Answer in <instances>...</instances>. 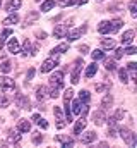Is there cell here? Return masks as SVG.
Here are the masks:
<instances>
[{
	"label": "cell",
	"mask_w": 137,
	"mask_h": 148,
	"mask_svg": "<svg viewBox=\"0 0 137 148\" xmlns=\"http://www.w3.org/2000/svg\"><path fill=\"white\" fill-rule=\"evenodd\" d=\"M98 2H103V0H98Z\"/></svg>",
	"instance_id": "db71d44e"
},
{
	"label": "cell",
	"mask_w": 137,
	"mask_h": 148,
	"mask_svg": "<svg viewBox=\"0 0 137 148\" xmlns=\"http://www.w3.org/2000/svg\"><path fill=\"white\" fill-rule=\"evenodd\" d=\"M75 3L77 5H84V3H87V0H75Z\"/></svg>",
	"instance_id": "f907efd6"
},
{
	"label": "cell",
	"mask_w": 137,
	"mask_h": 148,
	"mask_svg": "<svg viewBox=\"0 0 137 148\" xmlns=\"http://www.w3.org/2000/svg\"><path fill=\"white\" fill-rule=\"evenodd\" d=\"M21 3H22L21 0H10L5 9H7V12H14V10H17V9L21 7Z\"/></svg>",
	"instance_id": "cb8c5ba5"
},
{
	"label": "cell",
	"mask_w": 137,
	"mask_h": 148,
	"mask_svg": "<svg viewBox=\"0 0 137 148\" xmlns=\"http://www.w3.org/2000/svg\"><path fill=\"white\" fill-rule=\"evenodd\" d=\"M9 103H10V98L9 97H2L0 98V107H7Z\"/></svg>",
	"instance_id": "ee69618b"
},
{
	"label": "cell",
	"mask_w": 137,
	"mask_h": 148,
	"mask_svg": "<svg viewBox=\"0 0 137 148\" xmlns=\"http://www.w3.org/2000/svg\"><path fill=\"white\" fill-rule=\"evenodd\" d=\"M17 21H19V16L12 12L9 17H5V19H3V24H5V26H10V24H16Z\"/></svg>",
	"instance_id": "83f0119b"
},
{
	"label": "cell",
	"mask_w": 137,
	"mask_h": 148,
	"mask_svg": "<svg viewBox=\"0 0 137 148\" xmlns=\"http://www.w3.org/2000/svg\"><path fill=\"white\" fill-rule=\"evenodd\" d=\"M91 57H93V60H101V59H104V53H103V50H94L91 53Z\"/></svg>",
	"instance_id": "8d00e7d4"
},
{
	"label": "cell",
	"mask_w": 137,
	"mask_h": 148,
	"mask_svg": "<svg viewBox=\"0 0 137 148\" xmlns=\"http://www.w3.org/2000/svg\"><path fill=\"white\" fill-rule=\"evenodd\" d=\"M36 36H38V40H45L46 38V33L45 31H36Z\"/></svg>",
	"instance_id": "c3c4849f"
},
{
	"label": "cell",
	"mask_w": 137,
	"mask_h": 148,
	"mask_svg": "<svg viewBox=\"0 0 137 148\" xmlns=\"http://www.w3.org/2000/svg\"><path fill=\"white\" fill-rule=\"evenodd\" d=\"M96 73H98V66H96V60H94L93 64L87 66V69H86V77H93Z\"/></svg>",
	"instance_id": "484cf974"
},
{
	"label": "cell",
	"mask_w": 137,
	"mask_h": 148,
	"mask_svg": "<svg viewBox=\"0 0 137 148\" xmlns=\"http://www.w3.org/2000/svg\"><path fill=\"white\" fill-rule=\"evenodd\" d=\"M39 19V12H36V10H31L28 16H26V19H24V24H22V28H28V26H31L33 23H36Z\"/></svg>",
	"instance_id": "7c38bea8"
},
{
	"label": "cell",
	"mask_w": 137,
	"mask_h": 148,
	"mask_svg": "<svg viewBox=\"0 0 137 148\" xmlns=\"http://www.w3.org/2000/svg\"><path fill=\"white\" fill-rule=\"evenodd\" d=\"M84 127H86V117H79V121L74 126V134H81L84 131Z\"/></svg>",
	"instance_id": "e0dca14e"
},
{
	"label": "cell",
	"mask_w": 137,
	"mask_h": 148,
	"mask_svg": "<svg viewBox=\"0 0 137 148\" xmlns=\"http://www.w3.org/2000/svg\"><path fill=\"white\" fill-rule=\"evenodd\" d=\"M0 71H2V73H10V71H12V64H10V62H9V60H3V62H2V64H0Z\"/></svg>",
	"instance_id": "1f68e13d"
},
{
	"label": "cell",
	"mask_w": 137,
	"mask_h": 148,
	"mask_svg": "<svg viewBox=\"0 0 137 148\" xmlns=\"http://www.w3.org/2000/svg\"><path fill=\"white\" fill-rule=\"evenodd\" d=\"M87 50H89V48H87V45H82V47H79V52H81L82 55H86V53H87Z\"/></svg>",
	"instance_id": "681fc988"
},
{
	"label": "cell",
	"mask_w": 137,
	"mask_h": 148,
	"mask_svg": "<svg viewBox=\"0 0 137 148\" xmlns=\"http://www.w3.org/2000/svg\"><path fill=\"white\" fill-rule=\"evenodd\" d=\"M57 3H58L60 7H68V5H74L75 0H57Z\"/></svg>",
	"instance_id": "60d3db41"
},
{
	"label": "cell",
	"mask_w": 137,
	"mask_h": 148,
	"mask_svg": "<svg viewBox=\"0 0 137 148\" xmlns=\"http://www.w3.org/2000/svg\"><path fill=\"white\" fill-rule=\"evenodd\" d=\"M29 50H31V41L26 38V41H24V45H22V53H24V55H28V53H29Z\"/></svg>",
	"instance_id": "ab89813d"
},
{
	"label": "cell",
	"mask_w": 137,
	"mask_h": 148,
	"mask_svg": "<svg viewBox=\"0 0 137 148\" xmlns=\"http://www.w3.org/2000/svg\"><path fill=\"white\" fill-rule=\"evenodd\" d=\"M113 117H115L117 121H122V119L125 117V110H123V109H118V110L115 112V115H113Z\"/></svg>",
	"instance_id": "b9f144b4"
},
{
	"label": "cell",
	"mask_w": 137,
	"mask_h": 148,
	"mask_svg": "<svg viewBox=\"0 0 137 148\" xmlns=\"http://www.w3.org/2000/svg\"><path fill=\"white\" fill-rule=\"evenodd\" d=\"M16 103H17V107H21L22 110H29V109H31L29 98H28L26 95H22V93H17V95H16Z\"/></svg>",
	"instance_id": "5b68a950"
},
{
	"label": "cell",
	"mask_w": 137,
	"mask_h": 148,
	"mask_svg": "<svg viewBox=\"0 0 137 148\" xmlns=\"http://www.w3.org/2000/svg\"><path fill=\"white\" fill-rule=\"evenodd\" d=\"M31 121H33L34 124H38L39 127H43V129H48V122H46V121H45V119H43L39 114H34L33 117H31Z\"/></svg>",
	"instance_id": "ac0fdd59"
},
{
	"label": "cell",
	"mask_w": 137,
	"mask_h": 148,
	"mask_svg": "<svg viewBox=\"0 0 137 148\" xmlns=\"http://www.w3.org/2000/svg\"><path fill=\"white\" fill-rule=\"evenodd\" d=\"M7 48H9V52H10L12 55L19 53V52H21V48H19V41H17V38H10V40H9Z\"/></svg>",
	"instance_id": "5bb4252c"
},
{
	"label": "cell",
	"mask_w": 137,
	"mask_h": 148,
	"mask_svg": "<svg viewBox=\"0 0 137 148\" xmlns=\"http://www.w3.org/2000/svg\"><path fill=\"white\" fill-rule=\"evenodd\" d=\"M129 10H130V16H132V17H137V0H130Z\"/></svg>",
	"instance_id": "836d02e7"
},
{
	"label": "cell",
	"mask_w": 137,
	"mask_h": 148,
	"mask_svg": "<svg viewBox=\"0 0 137 148\" xmlns=\"http://www.w3.org/2000/svg\"><path fill=\"white\" fill-rule=\"evenodd\" d=\"M55 140H57V141H58V143H60L64 148L74 147V140H72V138H68V136H62V134H60V136H57Z\"/></svg>",
	"instance_id": "2e32d148"
},
{
	"label": "cell",
	"mask_w": 137,
	"mask_h": 148,
	"mask_svg": "<svg viewBox=\"0 0 137 148\" xmlns=\"http://www.w3.org/2000/svg\"><path fill=\"white\" fill-rule=\"evenodd\" d=\"M134 36H136V33H134L132 29L125 31V33H123V36H122V43H123V45H130V43L134 41Z\"/></svg>",
	"instance_id": "ffe728a7"
},
{
	"label": "cell",
	"mask_w": 137,
	"mask_h": 148,
	"mask_svg": "<svg viewBox=\"0 0 137 148\" xmlns=\"http://www.w3.org/2000/svg\"><path fill=\"white\" fill-rule=\"evenodd\" d=\"M123 21L122 19H113V21H101L98 26V31L101 35H110V33H117L122 28Z\"/></svg>",
	"instance_id": "7a4b0ae2"
},
{
	"label": "cell",
	"mask_w": 137,
	"mask_h": 148,
	"mask_svg": "<svg viewBox=\"0 0 137 148\" xmlns=\"http://www.w3.org/2000/svg\"><path fill=\"white\" fill-rule=\"evenodd\" d=\"M89 98H91L89 91H86V90L79 91V100H81V102H84V103H89Z\"/></svg>",
	"instance_id": "4dcf8cb0"
},
{
	"label": "cell",
	"mask_w": 137,
	"mask_h": 148,
	"mask_svg": "<svg viewBox=\"0 0 137 148\" xmlns=\"http://www.w3.org/2000/svg\"><path fill=\"white\" fill-rule=\"evenodd\" d=\"M50 93H48V97H52V98H57L60 93V90L64 88V73L62 71H57V73H53L50 76Z\"/></svg>",
	"instance_id": "6da1fadb"
},
{
	"label": "cell",
	"mask_w": 137,
	"mask_h": 148,
	"mask_svg": "<svg viewBox=\"0 0 137 148\" xmlns=\"http://www.w3.org/2000/svg\"><path fill=\"white\" fill-rule=\"evenodd\" d=\"M127 67H129V71H130V79H132V81H137V71H136L137 64L136 62H129Z\"/></svg>",
	"instance_id": "f1b7e54d"
},
{
	"label": "cell",
	"mask_w": 137,
	"mask_h": 148,
	"mask_svg": "<svg viewBox=\"0 0 137 148\" xmlns=\"http://www.w3.org/2000/svg\"><path fill=\"white\" fill-rule=\"evenodd\" d=\"M104 121H106V112L104 110H96L94 114H93V122L96 124V126H103L104 124Z\"/></svg>",
	"instance_id": "8fae6325"
},
{
	"label": "cell",
	"mask_w": 137,
	"mask_h": 148,
	"mask_svg": "<svg viewBox=\"0 0 137 148\" xmlns=\"http://www.w3.org/2000/svg\"><path fill=\"white\" fill-rule=\"evenodd\" d=\"M70 107H72V110H70L72 114H75V115H79V112H81V100H74Z\"/></svg>",
	"instance_id": "e575fe53"
},
{
	"label": "cell",
	"mask_w": 137,
	"mask_h": 148,
	"mask_svg": "<svg viewBox=\"0 0 137 148\" xmlns=\"http://www.w3.org/2000/svg\"><path fill=\"white\" fill-rule=\"evenodd\" d=\"M96 138H98V134H96L94 131H87V133L81 134V143H82V145H89V143L96 141Z\"/></svg>",
	"instance_id": "30bf717a"
},
{
	"label": "cell",
	"mask_w": 137,
	"mask_h": 148,
	"mask_svg": "<svg viewBox=\"0 0 137 148\" xmlns=\"http://www.w3.org/2000/svg\"><path fill=\"white\" fill-rule=\"evenodd\" d=\"M67 31H68V24H58L53 29V36L55 38H65Z\"/></svg>",
	"instance_id": "4fadbf2b"
},
{
	"label": "cell",
	"mask_w": 137,
	"mask_h": 148,
	"mask_svg": "<svg viewBox=\"0 0 137 148\" xmlns=\"http://www.w3.org/2000/svg\"><path fill=\"white\" fill-rule=\"evenodd\" d=\"M21 141V134H17L16 131H9V136H7V143H19Z\"/></svg>",
	"instance_id": "603a6c76"
},
{
	"label": "cell",
	"mask_w": 137,
	"mask_h": 148,
	"mask_svg": "<svg viewBox=\"0 0 137 148\" xmlns=\"http://www.w3.org/2000/svg\"><path fill=\"white\" fill-rule=\"evenodd\" d=\"M0 5H2V0H0Z\"/></svg>",
	"instance_id": "f5cc1de1"
},
{
	"label": "cell",
	"mask_w": 137,
	"mask_h": 148,
	"mask_svg": "<svg viewBox=\"0 0 137 148\" xmlns=\"http://www.w3.org/2000/svg\"><path fill=\"white\" fill-rule=\"evenodd\" d=\"M123 53H129V55H134V53H137V48H136V47H127V48L123 50Z\"/></svg>",
	"instance_id": "f6af8a7d"
},
{
	"label": "cell",
	"mask_w": 137,
	"mask_h": 148,
	"mask_svg": "<svg viewBox=\"0 0 137 148\" xmlns=\"http://www.w3.org/2000/svg\"><path fill=\"white\" fill-rule=\"evenodd\" d=\"M111 88V83H106V84H96V91L98 93H103V91H106V90H110Z\"/></svg>",
	"instance_id": "f35d334b"
},
{
	"label": "cell",
	"mask_w": 137,
	"mask_h": 148,
	"mask_svg": "<svg viewBox=\"0 0 137 148\" xmlns=\"http://www.w3.org/2000/svg\"><path fill=\"white\" fill-rule=\"evenodd\" d=\"M17 131H19V133H29V131H31V122H29L28 119H21V121L17 122Z\"/></svg>",
	"instance_id": "9a60e30c"
},
{
	"label": "cell",
	"mask_w": 137,
	"mask_h": 148,
	"mask_svg": "<svg viewBox=\"0 0 137 148\" xmlns=\"http://www.w3.org/2000/svg\"><path fill=\"white\" fill-rule=\"evenodd\" d=\"M86 26H81V28H77V29H72V31H67V35H65V38H67L68 41H75L77 38L81 36V35H84L86 33Z\"/></svg>",
	"instance_id": "52a82bcc"
},
{
	"label": "cell",
	"mask_w": 137,
	"mask_h": 148,
	"mask_svg": "<svg viewBox=\"0 0 137 148\" xmlns=\"http://www.w3.org/2000/svg\"><path fill=\"white\" fill-rule=\"evenodd\" d=\"M111 103H113V97H111V95H104V98L101 100V110L106 112L111 107Z\"/></svg>",
	"instance_id": "44dd1931"
},
{
	"label": "cell",
	"mask_w": 137,
	"mask_h": 148,
	"mask_svg": "<svg viewBox=\"0 0 137 148\" xmlns=\"http://www.w3.org/2000/svg\"><path fill=\"white\" fill-rule=\"evenodd\" d=\"M53 114H55V117H57V129H64L65 124H67V119L64 117L62 110H60L58 107H55V109H53Z\"/></svg>",
	"instance_id": "ba28073f"
},
{
	"label": "cell",
	"mask_w": 137,
	"mask_h": 148,
	"mask_svg": "<svg viewBox=\"0 0 137 148\" xmlns=\"http://www.w3.org/2000/svg\"><path fill=\"white\" fill-rule=\"evenodd\" d=\"M53 5H55V0H45V2L41 3V12H48Z\"/></svg>",
	"instance_id": "f546056e"
},
{
	"label": "cell",
	"mask_w": 137,
	"mask_h": 148,
	"mask_svg": "<svg viewBox=\"0 0 137 148\" xmlns=\"http://www.w3.org/2000/svg\"><path fill=\"white\" fill-rule=\"evenodd\" d=\"M34 2H41V0H34Z\"/></svg>",
	"instance_id": "816d5d0a"
},
{
	"label": "cell",
	"mask_w": 137,
	"mask_h": 148,
	"mask_svg": "<svg viewBox=\"0 0 137 148\" xmlns=\"http://www.w3.org/2000/svg\"><path fill=\"white\" fill-rule=\"evenodd\" d=\"M101 47L106 48V50H113V48H115V41H113L111 38H110V40H108V38H101Z\"/></svg>",
	"instance_id": "4316f807"
},
{
	"label": "cell",
	"mask_w": 137,
	"mask_h": 148,
	"mask_svg": "<svg viewBox=\"0 0 137 148\" xmlns=\"http://www.w3.org/2000/svg\"><path fill=\"white\" fill-rule=\"evenodd\" d=\"M68 50V43H62V45H58V47H55L53 50H52V55L55 57V55H58V53H65Z\"/></svg>",
	"instance_id": "7402d4cb"
},
{
	"label": "cell",
	"mask_w": 137,
	"mask_h": 148,
	"mask_svg": "<svg viewBox=\"0 0 137 148\" xmlns=\"http://www.w3.org/2000/svg\"><path fill=\"white\" fill-rule=\"evenodd\" d=\"M82 66H84V62H82V59H77L75 62H74V69H72V83L75 84V83H79V74H81V69H82Z\"/></svg>",
	"instance_id": "8992f818"
},
{
	"label": "cell",
	"mask_w": 137,
	"mask_h": 148,
	"mask_svg": "<svg viewBox=\"0 0 137 148\" xmlns=\"http://www.w3.org/2000/svg\"><path fill=\"white\" fill-rule=\"evenodd\" d=\"M46 97H48V90L45 86H38L36 88V98L39 102H43V100H46Z\"/></svg>",
	"instance_id": "d6986e66"
},
{
	"label": "cell",
	"mask_w": 137,
	"mask_h": 148,
	"mask_svg": "<svg viewBox=\"0 0 137 148\" xmlns=\"http://www.w3.org/2000/svg\"><path fill=\"white\" fill-rule=\"evenodd\" d=\"M123 57V48H117L115 50V59H122Z\"/></svg>",
	"instance_id": "bcb514c9"
},
{
	"label": "cell",
	"mask_w": 137,
	"mask_h": 148,
	"mask_svg": "<svg viewBox=\"0 0 137 148\" xmlns=\"http://www.w3.org/2000/svg\"><path fill=\"white\" fill-rule=\"evenodd\" d=\"M57 64H58V62H57V59H55V57L46 59V60L41 64V73H50V71H53Z\"/></svg>",
	"instance_id": "9c48e42d"
},
{
	"label": "cell",
	"mask_w": 137,
	"mask_h": 148,
	"mask_svg": "<svg viewBox=\"0 0 137 148\" xmlns=\"http://www.w3.org/2000/svg\"><path fill=\"white\" fill-rule=\"evenodd\" d=\"M43 141V134H39V133H34L33 134V143L34 145H39Z\"/></svg>",
	"instance_id": "7bdbcfd3"
},
{
	"label": "cell",
	"mask_w": 137,
	"mask_h": 148,
	"mask_svg": "<svg viewBox=\"0 0 137 148\" xmlns=\"http://www.w3.org/2000/svg\"><path fill=\"white\" fill-rule=\"evenodd\" d=\"M72 97H74V91L72 90H65V93H64V105H70Z\"/></svg>",
	"instance_id": "d6a6232c"
},
{
	"label": "cell",
	"mask_w": 137,
	"mask_h": 148,
	"mask_svg": "<svg viewBox=\"0 0 137 148\" xmlns=\"http://www.w3.org/2000/svg\"><path fill=\"white\" fill-rule=\"evenodd\" d=\"M0 90H2L3 93L14 91V90H16V81L10 79V77H7V76H0Z\"/></svg>",
	"instance_id": "277c9868"
},
{
	"label": "cell",
	"mask_w": 137,
	"mask_h": 148,
	"mask_svg": "<svg viewBox=\"0 0 137 148\" xmlns=\"http://www.w3.org/2000/svg\"><path fill=\"white\" fill-rule=\"evenodd\" d=\"M9 36H12V31H10L9 28H5V29L2 31V35H0V50H2V47L5 45V41H7Z\"/></svg>",
	"instance_id": "d4e9b609"
},
{
	"label": "cell",
	"mask_w": 137,
	"mask_h": 148,
	"mask_svg": "<svg viewBox=\"0 0 137 148\" xmlns=\"http://www.w3.org/2000/svg\"><path fill=\"white\" fill-rule=\"evenodd\" d=\"M33 76H34V69L31 67V69L28 71V74H26V81H31V79H33Z\"/></svg>",
	"instance_id": "7dc6e473"
},
{
	"label": "cell",
	"mask_w": 137,
	"mask_h": 148,
	"mask_svg": "<svg viewBox=\"0 0 137 148\" xmlns=\"http://www.w3.org/2000/svg\"><path fill=\"white\" fill-rule=\"evenodd\" d=\"M118 76H120V81H122L123 84L129 83V76H127V71H125V69H120V71H118Z\"/></svg>",
	"instance_id": "74e56055"
},
{
	"label": "cell",
	"mask_w": 137,
	"mask_h": 148,
	"mask_svg": "<svg viewBox=\"0 0 137 148\" xmlns=\"http://www.w3.org/2000/svg\"><path fill=\"white\" fill-rule=\"evenodd\" d=\"M104 67H106V71H115V69H117V64H115V60L106 59V60H104Z\"/></svg>",
	"instance_id": "d590c367"
},
{
	"label": "cell",
	"mask_w": 137,
	"mask_h": 148,
	"mask_svg": "<svg viewBox=\"0 0 137 148\" xmlns=\"http://www.w3.org/2000/svg\"><path fill=\"white\" fill-rule=\"evenodd\" d=\"M118 133H120L122 140H123L129 147H136V134H134L129 127H120V129H118Z\"/></svg>",
	"instance_id": "3957f363"
}]
</instances>
